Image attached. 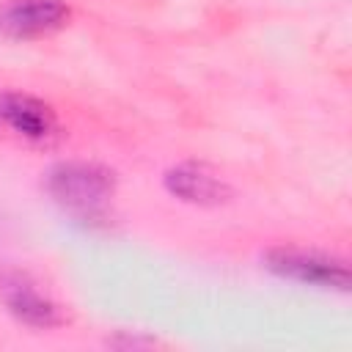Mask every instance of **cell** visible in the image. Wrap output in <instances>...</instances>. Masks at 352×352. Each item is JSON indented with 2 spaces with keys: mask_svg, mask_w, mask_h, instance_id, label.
I'll use <instances>...</instances> for the list:
<instances>
[{
  "mask_svg": "<svg viewBox=\"0 0 352 352\" xmlns=\"http://www.w3.org/2000/svg\"><path fill=\"white\" fill-rule=\"evenodd\" d=\"M264 267L280 278L311 283L322 289H349V270L344 261L330 258L316 250H300V248H275L264 256Z\"/></svg>",
  "mask_w": 352,
  "mask_h": 352,
  "instance_id": "obj_2",
  "label": "cell"
},
{
  "mask_svg": "<svg viewBox=\"0 0 352 352\" xmlns=\"http://www.w3.org/2000/svg\"><path fill=\"white\" fill-rule=\"evenodd\" d=\"M66 0H3L0 33L8 38H36L55 33L69 19Z\"/></svg>",
  "mask_w": 352,
  "mask_h": 352,
  "instance_id": "obj_3",
  "label": "cell"
},
{
  "mask_svg": "<svg viewBox=\"0 0 352 352\" xmlns=\"http://www.w3.org/2000/svg\"><path fill=\"white\" fill-rule=\"evenodd\" d=\"M0 297L6 308L30 327H55L63 322L60 308L44 297L25 275H6L0 280Z\"/></svg>",
  "mask_w": 352,
  "mask_h": 352,
  "instance_id": "obj_5",
  "label": "cell"
},
{
  "mask_svg": "<svg viewBox=\"0 0 352 352\" xmlns=\"http://www.w3.org/2000/svg\"><path fill=\"white\" fill-rule=\"evenodd\" d=\"M47 192L74 217L96 220L116 192V179L96 162H60L47 173Z\"/></svg>",
  "mask_w": 352,
  "mask_h": 352,
  "instance_id": "obj_1",
  "label": "cell"
},
{
  "mask_svg": "<svg viewBox=\"0 0 352 352\" xmlns=\"http://www.w3.org/2000/svg\"><path fill=\"white\" fill-rule=\"evenodd\" d=\"M165 187L182 201L214 206L228 198V184L201 162H182L165 173Z\"/></svg>",
  "mask_w": 352,
  "mask_h": 352,
  "instance_id": "obj_6",
  "label": "cell"
},
{
  "mask_svg": "<svg viewBox=\"0 0 352 352\" xmlns=\"http://www.w3.org/2000/svg\"><path fill=\"white\" fill-rule=\"evenodd\" d=\"M0 129L30 143H44L58 132L55 110L22 91L0 94Z\"/></svg>",
  "mask_w": 352,
  "mask_h": 352,
  "instance_id": "obj_4",
  "label": "cell"
}]
</instances>
